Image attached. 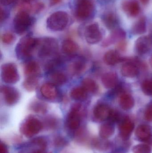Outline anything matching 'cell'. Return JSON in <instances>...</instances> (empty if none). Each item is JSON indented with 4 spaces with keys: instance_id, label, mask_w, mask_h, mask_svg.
Masks as SVG:
<instances>
[{
    "instance_id": "obj_15",
    "label": "cell",
    "mask_w": 152,
    "mask_h": 153,
    "mask_svg": "<svg viewBox=\"0 0 152 153\" xmlns=\"http://www.w3.org/2000/svg\"><path fill=\"white\" fill-rule=\"evenodd\" d=\"M40 92L42 96L49 100H54L57 98L58 91L54 85L51 83H45L40 88Z\"/></svg>"
},
{
    "instance_id": "obj_20",
    "label": "cell",
    "mask_w": 152,
    "mask_h": 153,
    "mask_svg": "<svg viewBox=\"0 0 152 153\" xmlns=\"http://www.w3.org/2000/svg\"><path fill=\"white\" fill-rule=\"evenodd\" d=\"M101 80L104 86L108 89L114 88L118 83L117 76L115 73L105 74L102 77Z\"/></svg>"
},
{
    "instance_id": "obj_34",
    "label": "cell",
    "mask_w": 152,
    "mask_h": 153,
    "mask_svg": "<svg viewBox=\"0 0 152 153\" xmlns=\"http://www.w3.org/2000/svg\"><path fill=\"white\" fill-rule=\"evenodd\" d=\"M142 90L145 94L147 95H152V80H146L142 84Z\"/></svg>"
},
{
    "instance_id": "obj_7",
    "label": "cell",
    "mask_w": 152,
    "mask_h": 153,
    "mask_svg": "<svg viewBox=\"0 0 152 153\" xmlns=\"http://www.w3.org/2000/svg\"><path fill=\"white\" fill-rule=\"evenodd\" d=\"M82 106L80 103H75L72 105L67 117V127L70 130H77L81 122V110Z\"/></svg>"
},
{
    "instance_id": "obj_47",
    "label": "cell",
    "mask_w": 152,
    "mask_h": 153,
    "mask_svg": "<svg viewBox=\"0 0 152 153\" xmlns=\"http://www.w3.org/2000/svg\"><path fill=\"white\" fill-rule=\"evenodd\" d=\"M140 1L143 4L146 5V4H148L150 0H140Z\"/></svg>"
},
{
    "instance_id": "obj_38",
    "label": "cell",
    "mask_w": 152,
    "mask_h": 153,
    "mask_svg": "<svg viewBox=\"0 0 152 153\" xmlns=\"http://www.w3.org/2000/svg\"><path fill=\"white\" fill-rule=\"evenodd\" d=\"M44 4L43 3L37 2L32 5L31 12L35 13H37L40 12L41 11L43 10L44 8Z\"/></svg>"
},
{
    "instance_id": "obj_6",
    "label": "cell",
    "mask_w": 152,
    "mask_h": 153,
    "mask_svg": "<svg viewBox=\"0 0 152 153\" xmlns=\"http://www.w3.org/2000/svg\"><path fill=\"white\" fill-rule=\"evenodd\" d=\"M32 19L28 13L18 12L13 19L14 30L17 34L21 35L26 32L32 24Z\"/></svg>"
},
{
    "instance_id": "obj_25",
    "label": "cell",
    "mask_w": 152,
    "mask_h": 153,
    "mask_svg": "<svg viewBox=\"0 0 152 153\" xmlns=\"http://www.w3.org/2000/svg\"><path fill=\"white\" fill-rule=\"evenodd\" d=\"M120 105L123 109H131L134 105V100L131 95L125 93L121 95L120 99Z\"/></svg>"
},
{
    "instance_id": "obj_23",
    "label": "cell",
    "mask_w": 152,
    "mask_h": 153,
    "mask_svg": "<svg viewBox=\"0 0 152 153\" xmlns=\"http://www.w3.org/2000/svg\"><path fill=\"white\" fill-rule=\"evenodd\" d=\"M115 127L112 123H106L101 126L99 134L101 138L106 139L109 138L114 134Z\"/></svg>"
},
{
    "instance_id": "obj_46",
    "label": "cell",
    "mask_w": 152,
    "mask_h": 153,
    "mask_svg": "<svg viewBox=\"0 0 152 153\" xmlns=\"http://www.w3.org/2000/svg\"><path fill=\"white\" fill-rule=\"evenodd\" d=\"M21 2L25 3H30V2L35 0H20Z\"/></svg>"
},
{
    "instance_id": "obj_44",
    "label": "cell",
    "mask_w": 152,
    "mask_h": 153,
    "mask_svg": "<svg viewBox=\"0 0 152 153\" xmlns=\"http://www.w3.org/2000/svg\"><path fill=\"white\" fill-rule=\"evenodd\" d=\"M0 153H8L7 146L2 143H1L0 145Z\"/></svg>"
},
{
    "instance_id": "obj_37",
    "label": "cell",
    "mask_w": 152,
    "mask_h": 153,
    "mask_svg": "<svg viewBox=\"0 0 152 153\" xmlns=\"http://www.w3.org/2000/svg\"><path fill=\"white\" fill-rule=\"evenodd\" d=\"M67 140L61 136H57L54 140V146L57 147H64L68 144Z\"/></svg>"
},
{
    "instance_id": "obj_1",
    "label": "cell",
    "mask_w": 152,
    "mask_h": 153,
    "mask_svg": "<svg viewBox=\"0 0 152 153\" xmlns=\"http://www.w3.org/2000/svg\"><path fill=\"white\" fill-rule=\"evenodd\" d=\"M38 39L26 36L20 39L16 48V53L18 58L24 59L30 57L37 46Z\"/></svg>"
},
{
    "instance_id": "obj_19",
    "label": "cell",
    "mask_w": 152,
    "mask_h": 153,
    "mask_svg": "<svg viewBox=\"0 0 152 153\" xmlns=\"http://www.w3.org/2000/svg\"><path fill=\"white\" fill-rule=\"evenodd\" d=\"M24 72L28 76H36L41 73L40 66L35 61H29L24 65Z\"/></svg>"
},
{
    "instance_id": "obj_33",
    "label": "cell",
    "mask_w": 152,
    "mask_h": 153,
    "mask_svg": "<svg viewBox=\"0 0 152 153\" xmlns=\"http://www.w3.org/2000/svg\"><path fill=\"white\" fill-rule=\"evenodd\" d=\"M134 153H151V147L146 144H139L136 146L133 149Z\"/></svg>"
},
{
    "instance_id": "obj_41",
    "label": "cell",
    "mask_w": 152,
    "mask_h": 153,
    "mask_svg": "<svg viewBox=\"0 0 152 153\" xmlns=\"http://www.w3.org/2000/svg\"><path fill=\"white\" fill-rule=\"evenodd\" d=\"M145 118L148 121H152V103L149 105L145 111Z\"/></svg>"
},
{
    "instance_id": "obj_16",
    "label": "cell",
    "mask_w": 152,
    "mask_h": 153,
    "mask_svg": "<svg viewBox=\"0 0 152 153\" xmlns=\"http://www.w3.org/2000/svg\"><path fill=\"white\" fill-rule=\"evenodd\" d=\"M134 128V122L128 118L122 120L120 125V132L123 138L127 139L130 137Z\"/></svg>"
},
{
    "instance_id": "obj_42",
    "label": "cell",
    "mask_w": 152,
    "mask_h": 153,
    "mask_svg": "<svg viewBox=\"0 0 152 153\" xmlns=\"http://www.w3.org/2000/svg\"><path fill=\"white\" fill-rule=\"evenodd\" d=\"M1 15H0V21H1V23L4 22L9 16V13L8 11L4 8L1 7Z\"/></svg>"
},
{
    "instance_id": "obj_8",
    "label": "cell",
    "mask_w": 152,
    "mask_h": 153,
    "mask_svg": "<svg viewBox=\"0 0 152 153\" xmlns=\"http://www.w3.org/2000/svg\"><path fill=\"white\" fill-rule=\"evenodd\" d=\"M1 76L3 81L8 84H14L19 80L17 67L13 63L4 64L1 67Z\"/></svg>"
},
{
    "instance_id": "obj_18",
    "label": "cell",
    "mask_w": 152,
    "mask_h": 153,
    "mask_svg": "<svg viewBox=\"0 0 152 153\" xmlns=\"http://www.w3.org/2000/svg\"><path fill=\"white\" fill-rule=\"evenodd\" d=\"M126 36V33L123 30L121 29L115 30L104 41L103 45L104 46H108L117 41L123 40L125 38Z\"/></svg>"
},
{
    "instance_id": "obj_24",
    "label": "cell",
    "mask_w": 152,
    "mask_h": 153,
    "mask_svg": "<svg viewBox=\"0 0 152 153\" xmlns=\"http://www.w3.org/2000/svg\"><path fill=\"white\" fill-rule=\"evenodd\" d=\"M121 58L117 52L113 50L108 51L104 57V62L109 65H114L118 63Z\"/></svg>"
},
{
    "instance_id": "obj_22",
    "label": "cell",
    "mask_w": 152,
    "mask_h": 153,
    "mask_svg": "<svg viewBox=\"0 0 152 153\" xmlns=\"http://www.w3.org/2000/svg\"><path fill=\"white\" fill-rule=\"evenodd\" d=\"M78 49L77 44L71 39H66L62 42V50L66 54H73L77 52Z\"/></svg>"
},
{
    "instance_id": "obj_32",
    "label": "cell",
    "mask_w": 152,
    "mask_h": 153,
    "mask_svg": "<svg viewBox=\"0 0 152 153\" xmlns=\"http://www.w3.org/2000/svg\"><path fill=\"white\" fill-rule=\"evenodd\" d=\"M86 66V64L84 60L79 59L73 62L70 65V70L74 74H79L84 71Z\"/></svg>"
},
{
    "instance_id": "obj_17",
    "label": "cell",
    "mask_w": 152,
    "mask_h": 153,
    "mask_svg": "<svg viewBox=\"0 0 152 153\" xmlns=\"http://www.w3.org/2000/svg\"><path fill=\"white\" fill-rule=\"evenodd\" d=\"M102 20L108 29H114L118 25V18L113 12L105 13L103 16Z\"/></svg>"
},
{
    "instance_id": "obj_14",
    "label": "cell",
    "mask_w": 152,
    "mask_h": 153,
    "mask_svg": "<svg viewBox=\"0 0 152 153\" xmlns=\"http://www.w3.org/2000/svg\"><path fill=\"white\" fill-rule=\"evenodd\" d=\"M135 134L137 137L140 141L144 142H149L152 138L151 128L148 125H140L137 128Z\"/></svg>"
},
{
    "instance_id": "obj_31",
    "label": "cell",
    "mask_w": 152,
    "mask_h": 153,
    "mask_svg": "<svg viewBox=\"0 0 152 153\" xmlns=\"http://www.w3.org/2000/svg\"><path fill=\"white\" fill-rule=\"evenodd\" d=\"M82 87L87 92L95 93L97 91L98 87L95 81L90 78H85L82 81Z\"/></svg>"
},
{
    "instance_id": "obj_29",
    "label": "cell",
    "mask_w": 152,
    "mask_h": 153,
    "mask_svg": "<svg viewBox=\"0 0 152 153\" xmlns=\"http://www.w3.org/2000/svg\"><path fill=\"white\" fill-rule=\"evenodd\" d=\"M29 108L35 113L43 114L47 111V106L46 104L42 102L35 100L30 103Z\"/></svg>"
},
{
    "instance_id": "obj_43",
    "label": "cell",
    "mask_w": 152,
    "mask_h": 153,
    "mask_svg": "<svg viewBox=\"0 0 152 153\" xmlns=\"http://www.w3.org/2000/svg\"><path fill=\"white\" fill-rule=\"evenodd\" d=\"M16 0H0L1 4L3 6L10 5L14 2Z\"/></svg>"
},
{
    "instance_id": "obj_5",
    "label": "cell",
    "mask_w": 152,
    "mask_h": 153,
    "mask_svg": "<svg viewBox=\"0 0 152 153\" xmlns=\"http://www.w3.org/2000/svg\"><path fill=\"white\" fill-rule=\"evenodd\" d=\"M38 45L40 46L38 56L40 58H47L56 55L59 50L58 42L52 38H45L38 40Z\"/></svg>"
},
{
    "instance_id": "obj_11",
    "label": "cell",
    "mask_w": 152,
    "mask_h": 153,
    "mask_svg": "<svg viewBox=\"0 0 152 153\" xmlns=\"http://www.w3.org/2000/svg\"><path fill=\"white\" fill-rule=\"evenodd\" d=\"M121 7L124 12L129 17H136L140 12V5L136 0L124 1Z\"/></svg>"
},
{
    "instance_id": "obj_2",
    "label": "cell",
    "mask_w": 152,
    "mask_h": 153,
    "mask_svg": "<svg viewBox=\"0 0 152 153\" xmlns=\"http://www.w3.org/2000/svg\"><path fill=\"white\" fill-rule=\"evenodd\" d=\"M68 22V13L62 11H59L54 13L48 17L46 21V25L51 30L61 31L66 27Z\"/></svg>"
},
{
    "instance_id": "obj_45",
    "label": "cell",
    "mask_w": 152,
    "mask_h": 153,
    "mask_svg": "<svg viewBox=\"0 0 152 153\" xmlns=\"http://www.w3.org/2000/svg\"><path fill=\"white\" fill-rule=\"evenodd\" d=\"M62 0H50V4L51 5H54L60 3Z\"/></svg>"
},
{
    "instance_id": "obj_48",
    "label": "cell",
    "mask_w": 152,
    "mask_h": 153,
    "mask_svg": "<svg viewBox=\"0 0 152 153\" xmlns=\"http://www.w3.org/2000/svg\"><path fill=\"white\" fill-rule=\"evenodd\" d=\"M33 153H44L43 152V150H40V151H36Z\"/></svg>"
},
{
    "instance_id": "obj_21",
    "label": "cell",
    "mask_w": 152,
    "mask_h": 153,
    "mask_svg": "<svg viewBox=\"0 0 152 153\" xmlns=\"http://www.w3.org/2000/svg\"><path fill=\"white\" fill-rule=\"evenodd\" d=\"M121 72L123 76L127 77H134L137 76L138 70L136 65L132 63H127L121 67Z\"/></svg>"
},
{
    "instance_id": "obj_26",
    "label": "cell",
    "mask_w": 152,
    "mask_h": 153,
    "mask_svg": "<svg viewBox=\"0 0 152 153\" xmlns=\"http://www.w3.org/2000/svg\"><path fill=\"white\" fill-rule=\"evenodd\" d=\"M146 19L142 17L135 22L132 28V32L134 35H141L146 31Z\"/></svg>"
},
{
    "instance_id": "obj_13",
    "label": "cell",
    "mask_w": 152,
    "mask_h": 153,
    "mask_svg": "<svg viewBox=\"0 0 152 153\" xmlns=\"http://www.w3.org/2000/svg\"><path fill=\"white\" fill-rule=\"evenodd\" d=\"M111 111L108 105L99 104L96 105L94 109V116L98 120L104 121L109 119Z\"/></svg>"
},
{
    "instance_id": "obj_49",
    "label": "cell",
    "mask_w": 152,
    "mask_h": 153,
    "mask_svg": "<svg viewBox=\"0 0 152 153\" xmlns=\"http://www.w3.org/2000/svg\"><path fill=\"white\" fill-rule=\"evenodd\" d=\"M150 64H151V65L152 67V56L151 57V59H150Z\"/></svg>"
},
{
    "instance_id": "obj_39",
    "label": "cell",
    "mask_w": 152,
    "mask_h": 153,
    "mask_svg": "<svg viewBox=\"0 0 152 153\" xmlns=\"http://www.w3.org/2000/svg\"><path fill=\"white\" fill-rule=\"evenodd\" d=\"M109 119L112 122H118L120 119V115L117 111L112 110Z\"/></svg>"
},
{
    "instance_id": "obj_28",
    "label": "cell",
    "mask_w": 152,
    "mask_h": 153,
    "mask_svg": "<svg viewBox=\"0 0 152 153\" xmlns=\"http://www.w3.org/2000/svg\"><path fill=\"white\" fill-rule=\"evenodd\" d=\"M49 79L51 83L56 85H61L66 82L67 78L66 76L60 72L54 71L50 74Z\"/></svg>"
},
{
    "instance_id": "obj_35",
    "label": "cell",
    "mask_w": 152,
    "mask_h": 153,
    "mask_svg": "<svg viewBox=\"0 0 152 153\" xmlns=\"http://www.w3.org/2000/svg\"><path fill=\"white\" fill-rule=\"evenodd\" d=\"M15 36L10 32H6L1 36V40L4 44L10 45L15 40Z\"/></svg>"
},
{
    "instance_id": "obj_36",
    "label": "cell",
    "mask_w": 152,
    "mask_h": 153,
    "mask_svg": "<svg viewBox=\"0 0 152 153\" xmlns=\"http://www.w3.org/2000/svg\"><path fill=\"white\" fill-rule=\"evenodd\" d=\"M32 142L33 144L40 147L41 150L43 151L45 150L47 146V143L46 141L42 137H37L35 139H34Z\"/></svg>"
},
{
    "instance_id": "obj_3",
    "label": "cell",
    "mask_w": 152,
    "mask_h": 153,
    "mask_svg": "<svg viewBox=\"0 0 152 153\" xmlns=\"http://www.w3.org/2000/svg\"><path fill=\"white\" fill-rule=\"evenodd\" d=\"M93 0H76L75 15L81 20H85L93 17L95 12Z\"/></svg>"
},
{
    "instance_id": "obj_27",
    "label": "cell",
    "mask_w": 152,
    "mask_h": 153,
    "mask_svg": "<svg viewBox=\"0 0 152 153\" xmlns=\"http://www.w3.org/2000/svg\"><path fill=\"white\" fill-rule=\"evenodd\" d=\"M70 96L76 100H84L87 97V91L83 87H75L70 91Z\"/></svg>"
},
{
    "instance_id": "obj_9",
    "label": "cell",
    "mask_w": 152,
    "mask_h": 153,
    "mask_svg": "<svg viewBox=\"0 0 152 153\" xmlns=\"http://www.w3.org/2000/svg\"><path fill=\"white\" fill-rule=\"evenodd\" d=\"M84 36L88 44L93 45L101 41L102 39V34L99 25L93 23L87 26L85 30Z\"/></svg>"
},
{
    "instance_id": "obj_40",
    "label": "cell",
    "mask_w": 152,
    "mask_h": 153,
    "mask_svg": "<svg viewBox=\"0 0 152 153\" xmlns=\"http://www.w3.org/2000/svg\"><path fill=\"white\" fill-rule=\"evenodd\" d=\"M57 124H58V121L56 119L53 118H49L46 120V126H48L50 128H54L56 127Z\"/></svg>"
},
{
    "instance_id": "obj_10",
    "label": "cell",
    "mask_w": 152,
    "mask_h": 153,
    "mask_svg": "<svg viewBox=\"0 0 152 153\" xmlns=\"http://www.w3.org/2000/svg\"><path fill=\"white\" fill-rule=\"evenodd\" d=\"M1 92L7 105L12 106L18 102L20 99L19 92L13 87L3 85L1 86Z\"/></svg>"
},
{
    "instance_id": "obj_12",
    "label": "cell",
    "mask_w": 152,
    "mask_h": 153,
    "mask_svg": "<svg viewBox=\"0 0 152 153\" xmlns=\"http://www.w3.org/2000/svg\"><path fill=\"white\" fill-rule=\"evenodd\" d=\"M152 40L150 36H143L139 38L135 43L137 52L140 54H145L151 50Z\"/></svg>"
},
{
    "instance_id": "obj_30",
    "label": "cell",
    "mask_w": 152,
    "mask_h": 153,
    "mask_svg": "<svg viewBox=\"0 0 152 153\" xmlns=\"http://www.w3.org/2000/svg\"><path fill=\"white\" fill-rule=\"evenodd\" d=\"M38 80L36 76H28L23 82V86L26 91H33L38 86Z\"/></svg>"
},
{
    "instance_id": "obj_50",
    "label": "cell",
    "mask_w": 152,
    "mask_h": 153,
    "mask_svg": "<svg viewBox=\"0 0 152 153\" xmlns=\"http://www.w3.org/2000/svg\"><path fill=\"white\" fill-rule=\"evenodd\" d=\"M150 37L151 38L152 40V32H151V36H150Z\"/></svg>"
},
{
    "instance_id": "obj_4",
    "label": "cell",
    "mask_w": 152,
    "mask_h": 153,
    "mask_svg": "<svg viewBox=\"0 0 152 153\" xmlns=\"http://www.w3.org/2000/svg\"><path fill=\"white\" fill-rule=\"evenodd\" d=\"M43 125L38 119L34 117H29L22 122L20 131L27 138H31L37 134L43 129Z\"/></svg>"
}]
</instances>
